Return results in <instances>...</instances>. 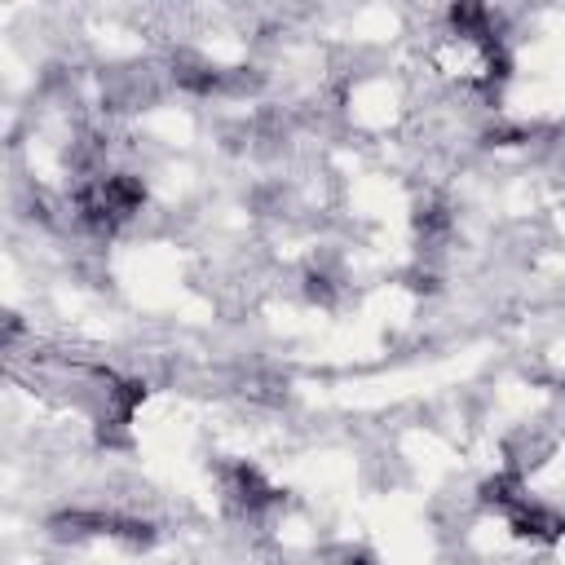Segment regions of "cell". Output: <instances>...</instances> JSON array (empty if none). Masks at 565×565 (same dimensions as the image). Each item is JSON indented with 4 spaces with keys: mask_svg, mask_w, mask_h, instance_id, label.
Returning <instances> with one entry per match:
<instances>
[{
    "mask_svg": "<svg viewBox=\"0 0 565 565\" xmlns=\"http://www.w3.org/2000/svg\"><path fill=\"white\" fill-rule=\"evenodd\" d=\"M508 521H512V530L521 539H539V543H552V539L565 534V516H556V512H547L543 503H530V499H521L508 512Z\"/></svg>",
    "mask_w": 565,
    "mask_h": 565,
    "instance_id": "obj_3",
    "label": "cell"
},
{
    "mask_svg": "<svg viewBox=\"0 0 565 565\" xmlns=\"http://www.w3.org/2000/svg\"><path fill=\"white\" fill-rule=\"evenodd\" d=\"M146 203V185L132 177V172H110V177H97L93 185H84L75 194V207H79V221L97 234H110L115 225H124L132 212H141Z\"/></svg>",
    "mask_w": 565,
    "mask_h": 565,
    "instance_id": "obj_1",
    "label": "cell"
},
{
    "mask_svg": "<svg viewBox=\"0 0 565 565\" xmlns=\"http://www.w3.org/2000/svg\"><path fill=\"white\" fill-rule=\"evenodd\" d=\"M225 494H230L238 508H247V512H265V508H274V503L282 499V490L269 486L265 472L252 468V463H230V468H225Z\"/></svg>",
    "mask_w": 565,
    "mask_h": 565,
    "instance_id": "obj_2",
    "label": "cell"
}]
</instances>
